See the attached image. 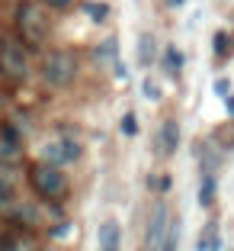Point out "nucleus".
<instances>
[{"label": "nucleus", "mask_w": 234, "mask_h": 251, "mask_svg": "<svg viewBox=\"0 0 234 251\" xmlns=\"http://www.w3.org/2000/svg\"><path fill=\"white\" fill-rule=\"evenodd\" d=\"M74 74H77V61H74V55H67V52L45 55V65H42L45 84H51V87H67V84L74 81Z\"/></svg>", "instance_id": "obj_1"}, {"label": "nucleus", "mask_w": 234, "mask_h": 251, "mask_svg": "<svg viewBox=\"0 0 234 251\" xmlns=\"http://www.w3.org/2000/svg\"><path fill=\"white\" fill-rule=\"evenodd\" d=\"M84 148L77 139H71V135H58V139H51L42 145V161L51 164V168H58V164H74L81 161Z\"/></svg>", "instance_id": "obj_2"}, {"label": "nucleus", "mask_w": 234, "mask_h": 251, "mask_svg": "<svg viewBox=\"0 0 234 251\" xmlns=\"http://www.w3.org/2000/svg\"><path fill=\"white\" fill-rule=\"evenodd\" d=\"M32 187H36L39 193H42L45 200H58V197H64V190H67V180H64V174H61L58 168H51V164H36L32 168Z\"/></svg>", "instance_id": "obj_3"}, {"label": "nucleus", "mask_w": 234, "mask_h": 251, "mask_svg": "<svg viewBox=\"0 0 234 251\" xmlns=\"http://www.w3.org/2000/svg\"><path fill=\"white\" fill-rule=\"evenodd\" d=\"M0 65L7 68L10 77H26L29 61H26V52H22V45L16 39H3V45H0Z\"/></svg>", "instance_id": "obj_4"}, {"label": "nucleus", "mask_w": 234, "mask_h": 251, "mask_svg": "<svg viewBox=\"0 0 234 251\" xmlns=\"http://www.w3.org/2000/svg\"><path fill=\"white\" fill-rule=\"evenodd\" d=\"M170 229V213L167 206H154L151 209V219H148V229H145V248L148 251H157Z\"/></svg>", "instance_id": "obj_5"}, {"label": "nucleus", "mask_w": 234, "mask_h": 251, "mask_svg": "<svg viewBox=\"0 0 234 251\" xmlns=\"http://www.w3.org/2000/svg\"><path fill=\"white\" fill-rule=\"evenodd\" d=\"M20 29L26 32L32 42H39V39L45 36V13L39 7H32V3H26V7L20 10Z\"/></svg>", "instance_id": "obj_6"}, {"label": "nucleus", "mask_w": 234, "mask_h": 251, "mask_svg": "<svg viewBox=\"0 0 234 251\" xmlns=\"http://www.w3.org/2000/svg\"><path fill=\"white\" fill-rule=\"evenodd\" d=\"M122 248V226L116 219H103L96 229V251H119Z\"/></svg>", "instance_id": "obj_7"}, {"label": "nucleus", "mask_w": 234, "mask_h": 251, "mask_svg": "<svg viewBox=\"0 0 234 251\" xmlns=\"http://www.w3.org/2000/svg\"><path fill=\"white\" fill-rule=\"evenodd\" d=\"M135 55H138V65L141 68H151L154 58H157V39L151 32H141L138 42H135Z\"/></svg>", "instance_id": "obj_8"}, {"label": "nucleus", "mask_w": 234, "mask_h": 251, "mask_svg": "<svg viewBox=\"0 0 234 251\" xmlns=\"http://www.w3.org/2000/svg\"><path fill=\"white\" fill-rule=\"evenodd\" d=\"M176 145H180V126H176L173 119H167V123L161 126V132H157V148H161L164 155H173Z\"/></svg>", "instance_id": "obj_9"}, {"label": "nucleus", "mask_w": 234, "mask_h": 251, "mask_svg": "<svg viewBox=\"0 0 234 251\" xmlns=\"http://www.w3.org/2000/svg\"><path fill=\"white\" fill-rule=\"evenodd\" d=\"M180 235H183L180 219H170V229H167V235H164V242H161L157 251H180Z\"/></svg>", "instance_id": "obj_10"}, {"label": "nucleus", "mask_w": 234, "mask_h": 251, "mask_svg": "<svg viewBox=\"0 0 234 251\" xmlns=\"http://www.w3.org/2000/svg\"><path fill=\"white\" fill-rule=\"evenodd\" d=\"M16 206V187L7 174H0V209H10Z\"/></svg>", "instance_id": "obj_11"}, {"label": "nucleus", "mask_w": 234, "mask_h": 251, "mask_svg": "<svg viewBox=\"0 0 234 251\" xmlns=\"http://www.w3.org/2000/svg\"><path fill=\"white\" fill-rule=\"evenodd\" d=\"M215 248H218V226L209 222L202 229V238H199V251H215Z\"/></svg>", "instance_id": "obj_12"}, {"label": "nucleus", "mask_w": 234, "mask_h": 251, "mask_svg": "<svg viewBox=\"0 0 234 251\" xmlns=\"http://www.w3.org/2000/svg\"><path fill=\"white\" fill-rule=\"evenodd\" d=\"M0 251H36V245L29 242V238H22V235H10L0 242Z\"/></svg>", "instance_id": "obj_13"}, {"label": "nucleus", "mask_w": 234, "mask_h": 251, "mask_svg": "<svg viewBox=\"0 0 234 251\" xmlns=\"http://www.w3.org/2000/svg\"><path fill=\"white\" fill-rule=\"evenodd\" d=\"M16 222H22V226H39V209L29 206V203H22V206H16Z\"/></svg>", "instance_id": "obj_14"}, {"label": "nucleus", "mask_w": 234, "mask_h": 251, "mask_svg": "<svg viewBox=\"0 0 234 251\" xmlns=\"http://www.w3.org/2000/svg\"><path fill=\"white\" fill-rule=\"evenodd\" d=\"M215 193H218V184H215V177H205L202 187H199V203H202V206H209V203L215 200Z\"/></svg>", "instance_id": "obj_15"}, {"label": "nucleus", "mask_w": 234, "mask_h": 251, "mask_svg": "<svg viewBox=\"0 0 234 251\" xmlns=\"http://www.w3.org/2000/svg\"><path fill=\"white\" fill-rule=\"evenodd\" d=\"M119 129H122L125 139H135V135H138V116H135V113H125L122 123H119Z\"/></svg>", "instance_id": "obj_16"}, {"label": "nucleus", "mask_w": 234, "mask_h": 251, "mask_svg": "<svg viewBox=\"0 0 234 251\" xmlns=\"http://www.w3.org/2000/svg\"><path fill=\"white\" fill-rule=\"evenodd\" d=\"M16 158H20V145H10V142L0 139V161L3 164H16Z\"/></svg>", "instance_id": "obj_17"}, {"label": "nucleus", "mask_w": 234, "mask_h": 251, "mask_svg": "<svg viewBox=\"0 0 234 251\" xmlns=\"http://www.w3.org/2000/svg\"><path fill=\"white\" fill-rule=\"evenodd\" d=\"M212 49H215V55H221V58H225L228 49H231V39H228V32H218V36L212 39Z\"/></svg>", "instance_id": "obj_18"}, {"label": "nucleus", "mask_w": 234, "mask_h": 251, "mask_svg": "<svg viewBox=\"0 0 234 251\" xmlns=\"http://www.w3.org/2000/svg\"><path fill=\"white\" fill-rule=\"evenodd\" d=\"M87 13L100 23V20H106V16H109V7H106V3H87Z\"/></svg>", "instance_id": "obj_19"}, {"label": "nucleus", "mask_w": 234, "mask_h": 251, "mask_svg": "<svg viewBox=\"0 0 234 251\" xmlns=\"http://www.w3.org/2000/svg\"><path fill=\"white\" fill-rule=\"evenodd\" d=\"M141 90H145V97H148V100H161V87H157V84H154L151 77H148V81L141 84Z\"/></svg>", "instance_id": "obj_20"}, {"label": "nucleus", "mask_w": 234, "mask_h": 251, "mask_svg": "<svg viewBox=\"0 0 234 251\" xmlns=\"http://www.w3.org/2000/svg\"><path fill=\"white\" fill-rule=\"evenodd\" d=\"M167 65L170 68H180V65H183V52H180V49H173V45L167 49Z\"/></svg>", "instance_id": "obj_21"}, {"label": "nucleus", "mask_w": 234, "mask_h": 251, "mask_svg": "<svg viewBox=\"0 0 234 251\" xmlns=\"http://www.w3.org/2000/svg\"><path fill=\"white\" fill-rule=\"evenodd\" d=\"M212 90H215L218 97H228V94H231V81H228V77H218V81L212 84Z\"/></svg>", "instance_id": "obj_22"}, {"label": "nucleus", "mask_w": 234, "mask_h": 251, "mask_svg": "<svg viewBox=\"0 0 234 251\" xmlns=\"http://www.w3.org/2000/svg\"><path fill=\"white\" fill-rule=\"evenodd\" d=\"M67 232H71V222H61L58 229H51V238H67Z\"/></svg>", "instance_id": "obj_23"}, {"label": "nucleus", "mask_w": 234, "mask_h": 251, "mask_svg": "<svg viewBox=\"0 0 234 251\" xmlns=\"http://www.w3.org/2000/svg\"><path fill=\"white\" fill-rule=\"evenodd\" d=\"M170 184H173V177H170V174H164V177H157V184H154V187L167 193V190H170Z\"/></svg>", "instance_id": "obj_24"}, {"label": "nucleus", "mask_w": 234, "mask_h": 251, "mask_svg": "<svg viewBox=\"0 0 234 251\" xmlns=\"http://www.w3.org/2000/svg\"><path fill=\"white\" fill-rule=\"evenodd\" d=\"M228 116H234V94H228Z\"/></svg>", "instance_id": "obj_25"}, {"label": "nucleus", "mask_w": 234, "mask_h": 251, "mask_svg": "<svg viewBox=\"0 0 234 251\" xmlns=\"http://www.w3.org/2000/svg\"><path fill=\"white\" fill-rule=\"evenodd\" d=\"M51 7H67V3H71V0H48Z\"/></svg>", "instance_id": "obj_26"}, {"label": "nucleus", "mask_w": 234, "mask_h": 251, "mask_svg": "<svg viewBox=\"0 0 234 251\" xmlns=\"http://www.w3.org/2000/svg\"><path fill=\"white\" fill-rule=\"evenodd\" d=\"M183 3H186V0H167V7H173V10H176V7H183Z\"/></svg>", "instance_id": "obj_27"}]
</instances>
